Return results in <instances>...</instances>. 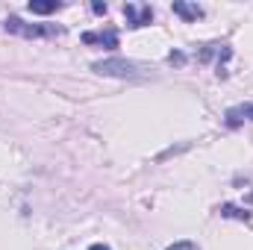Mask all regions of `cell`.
Listing matches in <instances>:
<instances>
[{"instance_id": "12", "label": "cell", "mask_w": 253, "mask_h": 250, "mask_svg": "<svg viewBox=\"0 0 253 250\" xmlns=\"http://www.w3.org/2000/svg\"><path fill=\"white\" fill-rule=\"evenodd\" d=\"M88 250H112V248H109V245H91Z\"/></svg>"}, {"instance_id": "5", "label": "cell", "mask_w": 253, "mask_h": 250, "mask_svg": "<svg viewBox=\"0 0 253 250\" xmlns=\"http://www.w3.org/2000/svg\"><path fill=\"white\" fill-rule=\"evenodd\" d=\"M245 121H253V103H242V106L227 109V126H239Z\"/></svg>"}, {"instance_id": "8", "label": "cell", "mask_w": 253, "mask_h": 250, "mask_svg": "<svg viewBox=\"0 0 253 250\" xmlns=\"http://www.w3.org/2000/svg\"><path fill=\"white\" fill-rule=\"evenodd\" d=\"M221 215H227V218H242V221H248V212H242V209H236V206H221Z\"/></svg>"}, {"instance_id": "9", "label": "cell", "mask_w": 253, "mask_h": 250, "mask_svg": "<svg viewBox=\"0 0 253 250\" xmlns=\"http://www.w3.org/2000/svg\"><path fill=\"white\" fill-rule=\"evenodd\" d=\"M165 250H200L194 242H177V245H171V248H165Z\"/></svg>"}, {"instance_id": "3", "label": "cell", "mask_w": 253, "mask_h": 250, "mask_svg": "<svg viewBox=\"0 0 253 250\" xmlns=\"http://www.w3.org/2000/svg\"><path fill=\"white\" fill-rule=\"evenodd\" d=\"M85 44H100V47H118V33L115 30H103V33H83Z\"/></svg>"}, {"instance_id": "6", "label": "cell", "mask_w": 253, "mask_h": 250, "mask_svg": "<svg viewBox=\"0 0 253 250\" xmlns=\"http://www.w3.org/2000/svg\"><path fill=\"white\" fill-rule=\"evenodd\" d=\"M174 15H180V18H186V21H197V18H203V9H200V6H194V3L174 0Z\"/></svg>"}, {"instance_id": "4", "label": "cell", "mask_w": 253, "mask_h": 250, "mask_svg": "<svg viewBox=\"0 0 253 250\" xmlns=\"http://www.w3.org/2000/svg\"><path fill=\"white\" fill-rule=\"evenodd\" d=\"M124 15H126V21H129V27H144V24H150V21H153V12H150L147 6L135 9L132 3H126V6H124Z\"/></svg>"}, {"instance_id": "7", "label": "cell", "mask_w": 253, "mask_h": 250, "mask_svg": "<svg viewBox=\"0 0 253 250\" xmlns=\"http://www.w3.org/2000/svg\"><path fill=\"white\" fill-rule=\"evenodd\" d=\"M56 9H62L59 0H30V12H33V15H50V12H56Z\"/></svg>"}, {"instance_id": "10", "label": "cell", "mask_w": 253, "mask_h": 250, "mask_svg": "<svg viewBox=\"0 0 253 250\" xmlns=\"http://www.w3.org/2000/svg\"><path fill=\"white\" fill-rule=\"evenodd\" d=\"M168 62H177V65H183V62H186V56H183V53H171V56H168Z\"/></svg>"}, {"instance_id": "11", "label": "cell", "mask_w": 253, "mask_h": 250, "mask_svg": "<svg viewBox=\"0 0 253 250\" xmlns=\"http://www.w3.org/2000/svg\"><path fill=\"white\" fill-rule=\"evenodd\" d=\"M91 9H94V12H97V15H103V12H106V3H94V6H91Z\"/></svg>"}, {"instance_id": "1", "label": "cell", "mask_w": 253, "mask_h": 250, "mask_svg": "<svg viewBox=\"0 0 253 250\" xmlns=\"http://www.w3.org/2000/svg\"><path fill=\"white\" fill-rule=\"evenodd\" d=\"M91 71L103 74V77H118V80H141L147 77V68L141 62H132V59H100V62L91 65Z\"/></svg>"}, {"instance_id": "2", "label": "cell", "mask_w": 253, "mask_h": 250, "mask_svg": "<svg viewBox=\"0 0 253 250\" xmlns=\"http://www.w3.org/2000/svg\"><path fill=\"white\" fill-rule=\"evenodd\" d=\"M3 27H6V33H15V36H21V39H44V36H59L62 30L59 27H44V24H27V21H21V18H6L3 21Z\"/></svg>"}]
</instances>
